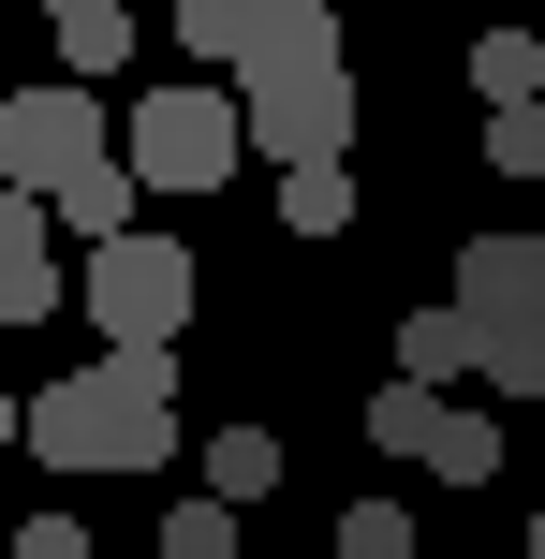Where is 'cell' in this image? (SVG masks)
I'll use <instances>...</instances> for the list:
<instances>
[{
	"instance_id": "6da1fadb",
	"label": "cell",
	"mask_w": 545,
	"mask_h": 559,
	"mask_svg": "<svg viewBox=\"0 0 545 559\" xmlns=\"http://www.w3.org/2000/svg\"><path fill=\"white\" fill-rule=\"evenodd\" d=\"M29 456L45 472H163L177 442V338H104V368H59L29 397Z\"/></svg>"
},
{
	"instance_id": "7a4b0ae2",
	"label": "cell",
	"mask_w": 545,
	"mask_h": 559,
	"mask_svg": "<svg viewBox=\"0 0 545 559\" xmlns=\"http://www.w3.org/2000/svg\"><path fill=\"white\" fill-rule=\"evenodd\" d=\"M236 163H251V104H222L206 74H177V88L133 104V177L147 192H222Z\"/></svg>"
},
{
	"instance_id": "3957f363",
	"label": "cell",
	"mask_w": 545,
	"mask_h": 559,
	"mask_svg": "<svg viewBox=\"0 0 545 559\" xmlns=\"http://www.w3.org/2000/svg\"><path fill=\"white\" fill-rule=\"evenodd\" d=\"M88 163H118L104 147V88L88 74H59V88H0V192H74Z\"/></svg>"
},
{
	"instance_id": "277c9868",
	"label": "cell",
	"mask_w": 545,
	"mask_h": 559,
	"mask_svg": "<svg viewBox=\"0 0 545 559\" xmlns=\"http://www.w3.org/2000/svg\"><path fill=\"white\" fill-rule=\"evenodd\" d=\"M74 309H88L104 338H177V324H192V251H177L163 222L104 236V251L74 265Z\"/></svg>"
},
{
	"instance_id": "5b68a950",
	"label": "cell",
	"mask_w": 545,
	"mask_h": 559,
	"mask_svg": "<svg viewBox=\"0 0 545 559\" xmlns=\"http://www.w3.org/2000/svg\"><path fill=\"white\" fill-rule=\"evenodd\" d=\"M369 442L413 456L428 486H501V427L458 413V397H428V383H383V397H369Z\"/></svg>"
},
{
	"instance_id": "8992f818",
	"label": "cell",
	"mask_w": 545,
	"mask_h": 559,
	"mask_svg": "<svg viewBox=\"0 0 545 559\" xmlns=\"http://www.w3.org/2000/svg\"><path fill=\"white\" fill-rule=\"evenodd\" d=\"M236 104H251V147H265L281 177L354 147V74H324V88H236Z\"/></svg>"
},
{
	"instance_id": "52a82bcc",
	"label": "cell",
	"mask_w": 545,
	"mask_h": 559,
	"mask_svg": "<svg viewBox=\"0 0 545 559\" xmlns=\"http://www.w3.org/2000/svg\"><path fill=\"white\" fill-rule=\"evenodd\" d=\"M458 309L487 338H531L545 324V236H472V251H458Z\"/></svg>"
},
{
	"instance_id": "ba28073f",
	"label": "cell",
	"mask_w": 545,
	"mask_h": 559,
	"mask_svg": "<svg viewBox=\"0 0 545 559\" xmlns=\"http://www.w3.org/2000/svg\"><path fill=\"white\" fill-rule=\"evenodd\" d=\"M324 74H340V15H324V0H251L236 88H324Z\"/></svg>"
},
{
	"instance_id": "9c48e42d",
	"label": "cell",
	"mask_w": 545,
	"mask_h": 559,
	"mask_svg": "<svg viewBox=\"0 0 545 559\" xmlns=\"http://www.w3.org/2000/svg\"><path fill=\"white\" fill-rule=\"evenodd\" d=\"M45 236H59L45 192H0V324H45V309H59V251H45Z\"/></svg>"
},
{
	"instance_id": "30bf717a",
	"label": "cell",
	"mask_w": 545,
	"mask_h": 559,
	"mask_svg": "<svg viewBox=\"0 0 545 559\" xmlns=\"http://www.w3.org/2000/svg\"><path fill=\"white\" fill-rule=\"evenodd\" d=\"M458 368H487V324H472V309L442 295V309H413V324H399V383L458 397Z\"/></svg>"
},
{
	"instance_id": "8fae6325",
	"label": "cell",
	"mask_w": 545,
	"mask_h": 559,
	"mask_svg": "<svg viewBox=\"0 0 545 559\" xmlns=\"http://www.w3.org/2000/svg\"><path fill=\"white\" fill-rule=\"evenodd\" d=\"M192 472H206V501H236V515H251L265 486H281V442H265V427H206V442H192Z\"/></svg>"
},
{
	"instance_id": "7c38bea8",
	"label": "cell",
	"mask_w": 545,
	"mask_h": 559,
	"mask_svg": "<svg viewBox=\"0 0 545 559\" xmlns=\"http://www.w3.org/2000/svg\"><path fill=\"white\" fill-rule=\"evenodd\" d=\"M133 206H147V177H133V147H118V163H88L74 192H59V222H74L88 251H104V236H133Z\"/></svg>"
},
{
	"instance_id": "4fadbf2b",
	"label": "cell",
	"mask_w": 545,
	"mask_h": 559,
	"mask_svg": "<svg viewBox=\"0 0 545 559\" xmlns=\"http://www.w3.org/2000/svg\"><path fill=\"white\" fill-rule=\"evenodd\" d=\"M472 104H545V45H531V29H487V45H472Z\"/></svg>"
},
{
	"instance_id": "5bb4252c",
	"label": "cell",
	"mask_w": 545,
	"mask_h": 559,
	"mask_svg": "<svg viewBox=\"0 0 545 559\" xmlns=\"http://www.w3.org/2000/svg\"><path fill=\"white\" fill-rule=\"evenodd\" d=\"M354 222V163H295L281 177V236H340Z\"/></svg>"
},
{
	"instance_id": "9a60e30c",
	"label": "cell",
	"mask_w": 545,
	"mask_h": 559,
	"mask_svg": "<svg viewBox=\"0 0 545 559\" xmlns=\"http://www.w3.org/2000/svg\"><path fill=\"white\" fill-rule=\"evenodd\" d=\"M177 45L236 74V59H251V0H177Z\"/></svg>"
},
{
	"instance_id": "2e32d148",
	"label": "cell",
	"mask_w": 545,
	"mask_h": 559,
	"mask_svg": "<svg viewBox=\"0 0 545 559\" xmlns=\"http://www.w3.org/2000/svg\"><path fill=\"white\" fill-rule=\"evenodd\" d=\"M163 559H236V501H177L163 515Z\"/></svg>"
},
{
	"instance_id": "e0dca14e",
	"label": "cell",
	"mask_w": 545,
	"mask_h": 559,
	"mask_svg": "<svg viewBox=\"0 0 545 559\" xmlns=\"http://www.w3.org/2000/svg\"><path fill=\"white\" fill-rule=\"evenodd\" d=\"M472 383H487V397H545V324H531V338H487Z\"/></svg>"
},
{
	"instance_id": "ac0fdd59",
	"label": "cell",
	"mask_w": 545,
	"mask_h": 559,
	"mask_svg": "<svg viewBox=\"0 0 545 559\" xmlns=\"http://www.w3.org/2000/svg\"><path fill=\"white\" fill-rule=\"evenodd\" d=\"M487 163H501V177H545V104H501V118H487Z\"/></svg>"
},
{
	"instance_id": "d6986e66",
	"label": "cell",
	"mask_w": 545,
	"mask_h": 559,
	"mask_svg": "<svg viewBox=\"0 0 545 559\" xmlns=\"http://www.w3.org/2000/svg\"><path fill=\"white\" fill-rule=\"evenodd\" d=\"M340 559H413V515L399 501H354L340 515Z\"/></svg>"
},
{
	"instance_id": "ffe728a7",
	"label": "cell",
	"mask_w": 545,
	"mask_h": 559,
	"mask_svg": "<svg viewBox=\"0 0 545 559\" xmlns=\"http://www.w3.org/2000/svg\"><path fill=\"white\" fill-rule=\"evenodd\" d=\"M15 559H88V531H74V515H29V531H15Z\"/></svg>"
},
{
	"instance_id": "44dd1931",
	"label": "cell",
	"mask_w": 545,
	"mask_h": 559,
	"mask_svg": "<svg viewBox=\"0 0 545 559\" xmlns=\"http://www.w3.org/2000/svg\"><path fill=\"white\" fill-rule=\"evenodd\" d=\"M88 15H118V0H45V29H88Z\"/></svg>"
},
{
	"instance_id": "7402d4cb",
	"label": "cell",
	"mask_w": 545,
	"mask_h": 559,
	"mask_svg": "<svg viewBox=\"0 0 545 559\" xmlns=\"http://www.w3.org/2000/svg\"><path fill=\"white\" fill-rule=\"evenodd\" d=\"M0 442H29V397H0Z\"/></svg>"
},
{
	"instance_id": "603a6c76",
	"label": "cell",
	"mask_w": 545,
	"mask_h": 559,
	"mask_svg": "<svg viewBox=\"0 0 545 559\" xmlns=\"http://www.w3.org/2000/svg\"><path fill=\"white\" fill-rule=\"evenodd\" d=\"M531 559H545V515H531Z\"/></svg>"
}]
</instances>
